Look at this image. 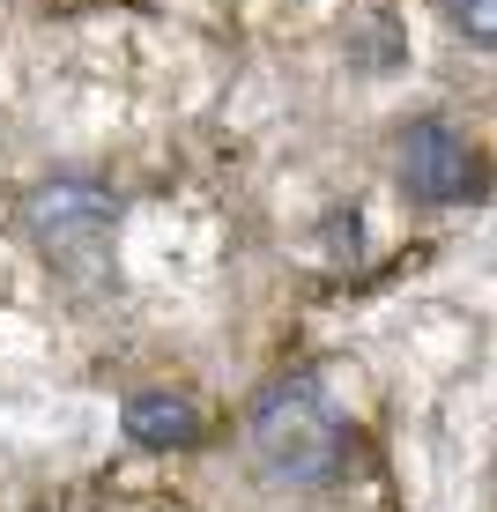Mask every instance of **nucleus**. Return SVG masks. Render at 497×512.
<instances>
[{
  "label": "nucleus",
  "mask_w": 497,
  "mask_h": 512,
  "mask_svg": "<svg viewBox=\"0 0 497 512\" xmlns=\"http://www.w3.org/2000/svg\"><path fill=\"white\" fill-rule=\"evenodd\" d=\"M245 446H253V461L275 475V483H327L334 468H342V416L327 409V394H319V379L305 372H282L253 394V409H245Z\"/></svg>",
  "instance_id": "f257e3e1"
},
{
  "label": "nucleus",
  "mask_w": 497,
  "mask_h": 512,
  "mask_svg": "<svg viewBox=\"0 0 497 512\" xmlns=\"http://www.w3.org/2000/svg\"><path fill=\"white\" fill-rule=\"evenodd\" d=\"M23 231L60 275L82 282V275H97L104 260H112L119 201H112V186H97V179H45V186H30V201H23Z\"/></svg>",
  "instance_id": "f03ea898"
},
{
  "label": "nucleus",
  "mask_w": 497,
  "mask_h": 512,
  "mask_svg": "<svg viewBox=\"0 0 497 512\" xmlns=\"http://www.w3.org/2000/svg\"><path fill=\"white\" fill-rule=\"evenodd\" d=\"M394 171H401V193H408V201H423V208L483 201V186H490V171H483V156H475V141L460 134L453 119H408V127H401Z\"/></svg>",
  "instance_id": "7ed1b4c3"
},
{
  "label": "nucleus",
  "mask_w": 497,
  "mask_h": 512,
  "mask_svg": "<svg viewBox=\"0 0 497 512\" xmlns=\"http://www.w3.org/2000/svg\"><path fill=\"white\" fill-rule=\"evenodd\" d=\"M119 423H127V438L141 453H186V446H201V438H208L201 401L179 394V386H141V394H127Z\"/></svg>",
  "instance_id": "20e7f679"
},
{
  "label": "nucleus",
  "mask_w": 497,
  "mask_h": 512,
  "mask_svg": "<svg viewBox=\"0 0 497 512\" xmlns=\"http://www.w3.org/2000/svg\"><path fill=\"white\" fill-rule=\"evenodd\" d=\"M438 8H446V23L468 45H490L497 52V0H438Z\"/></svg>",
  "instance_id": "39448f33"
}]
</instances>
